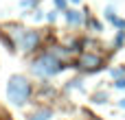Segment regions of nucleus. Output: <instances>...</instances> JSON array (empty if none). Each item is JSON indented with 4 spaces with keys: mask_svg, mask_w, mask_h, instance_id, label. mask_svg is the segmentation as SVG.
<instances>
[{
    "mask_svg": "<svg viewBox=\"0 0 125 120\" xmlns=\"http://www.w3.org/2000/svg\"><path fill=\"white\" fill-rule=\"evenodd\" d=\"M29 94H31V85L24 77H11L9 85H7V96L13 105H24L29 101Z\"/></svg>",
    "mask_w": 125,
    "mask_h": 120,
    "instance_id": "1",
    "label": "nucleus"
},
{
    "mask_svg": "<svg viewBox=\"0 0 125 120\" xmlns=\"http://www.w3.org/2000/svg\"><path fill=\"white\" fill-rule=\"evenodd\" d=\"M62 68H64V66L59 63V59L53 57V55H42L37 61H33V72H35V74H42V77H53V74H57Z\"/></svg>",
    "mask_w": 125,
    "mask_h": 120,
    "instance_id": "2",
    "label": "nucleus"
},
{
    "mask_svg": "<svg viewBox=\"0 0 125 120\" xmlns=\"http://www.w3.org/2000/svg\"><path fill=\"white\" fill-rule=\"evenodd\" d=\"M20 44H22L24 50H33L37 46V33L35 31H24L22 37H20Z\"/></svg>",
    "mask_w": 125,
    "mask_h": 120,
    "instance_id": "3",
    "label": "nucleus"
},
{
    "mask_svg": "<svg viewBox=\"0 0 125 120\" xmlns=\"http://www.w3.org/2000/svg\"><path fill=\"white\" fill-rule=\"evenodd\" d=\"M101 66V57H97V55H83L81 57V68H86V70H97Z\"/></svg>",
    "mask_w": 125,
    "mask_h": 120,
    "instance_id": "4",
    "label": "nucleus"
},
{
    "mask_svg": "<svg viewBox=\"0 0 125 120\" xmlns=\"http://www.w3.org/2000/svg\"><path fill=\"white\" fill-rule=\"evenodd\" d=\"M66 20H68L70 24H79L83 17H81V13H79V11H66Z\"/></svg>",
    "mask_w": 125,
    "mask_h": 120,
    "instance_id": "5",
    "label": "nucleus"
},
{
    "mask_svg": "<svg viewBox=\"0 0 125 120\" xmlns=\"http://www.w3.org/2000/svg\"><path fill=\"white\" fill-rule=\"evenodd\" d=\"M48 116H51V111H35V114H31L29 116V120H48Z\"/></svg>",
    "mask_w": 125,
    "mask_h": 120,
    "instance_id": "6",
    "label": "nucleus"
},
{
    "mask_svg": "<svg viewBox=\"0 0 125 120\" xmlns=\"http://www.w3.org/2000/svg\"><path fill=\"white\" fill-rule=\"evenodd\" d=\"M112 74H114V77H121V74H125V68H116V70H112Z\"/></svg>",
    "mask_w": 125,
    "mask_h": 120,
    "instance_id": "7",
    "label": "nucleus"
},
{
    "mask_svg": "<svg viewBox=\"0 0 125 120\" xmlns=\"http://www.w3.org/2000/svg\"><path fill=\"white\" fill-rule=\"evenodd\" d=\"M123 42H125L123 33H119V35H116V46H121V44H123Z\"/></svg>",
    "mask_w": 125,
    "mask_h": 120,
    "instance_id": "8",
    "label": "nucleus"
},
{
    "mask_svg": "<svg viewBox=\"0 0 125 120\" xmlns=\"http://www.w3.org/2000/svg\"><path fill=\"white\" fill-rule=\"evenodd\" d=\"M46 17H48V20H51V22H55V17H57V13H55V11H53V13H48V15H46Z\"/></svg>",
    "mask_w": 125,
    "mask_h": 120,
    "instance_id": "9",
    "label": "nucleus"
},
{
    "mask_svg": "<svg viewBox=\"0 0 125 120\" xmlns=\"http://www.w3.org/2000/svg\"><path fill=\"white\" fill-rule=\"evenodd\" d=\"M116 87H125V79H121V81H116Z\"/></svg>",
    "mask_w": 125,
    "mask_h": 120,
    "instance_id": "10",
    "label": "nucleus"
},
{
    "mask_svg": "<svg viewBox=\"0 0 125 120\" xmlns=\"http://www.w3.org/2000/svg\"><path fill=\"white\" fill-rule=\"evenodd\" d=\"M55 4L57 7H64V0H55Z\"/></svg>",
    "mask_w": 125,
    "mask_h": 120,
    "instance_id": "11",
    "label": "nucleus"
},
{
    "mask_svg": "<svg viewBox=\"0 0 125 120\" xmlns=\"http://www.w3.org/2000/svg\"><path fill=\"white\" fill-rule=\"evenodd\" d=\"M121 107H125V98H123V101H121Z\"/></svg>",
    "mask_w": 125,
    "mask_h": 120,
    "instance_id": "12",
    "label": "nucleus"
},
{
    "mask_svg": "<svg viewBox=\"0 0 125 120\" xmlns=\"http://www.w3.org/2000/svg\"><path fill=\"white\" fill-rule=\"evenodd\" d=\"M73 2H79V0H73Z\"/></svg>",
    "mask_w": 125,
    "mask_h": 120,
    "instance_id": "13",
    "label": "nucleus"
},
{
    "mask_svg": "<svg viewBox=\"0 0 125 120\" xmlns=\"http://www.w3.org/2000/svg\"><path fill=\"white\" fill-rule=\"evenodd\" d=\"M94 120H97V118H94Z\"/></svg>",
    "mask_w": 125,
    "mask_h": 120,
    "instance_id": "14",
    "label": "nucleus"
}]
</instances>
